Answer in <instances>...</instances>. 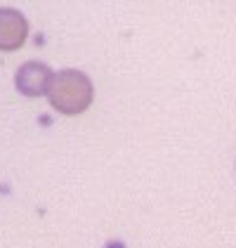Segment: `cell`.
Here are the masks:
<instances>
[{"instance_id":"1","label":"cell","mask_w":236,"mask_h":248,"mask_svg":"<svg viewBox=\"0 0 236 248\" xmlns=\"http://www.w3.org/2000/svg\"><path fill=\"white\" fill-rule=\"evenodd\" d=\"M95 97L92 80L78 69H61L52 76L47 99L50 104L64 116H78L83 114Z\"/></svg>"},{"instance_id":"2","label":"cell","mask_w":236,"mask_h":248,"mask_svg":"<svg viewBox=\"0 0 236 248\" xmlns=\"http://www.w3.org/2000/svg\"><path fill=\"white\" fill-rule=\"evenodd\" d=\"M52 69L43 62H26L21 64L17 76H15V85L21 95L26 97H40L47 95L50 83H52Z\"/></svg>"},{"instance_id":"3","label":"cell","mask_w":236,"mask_h":248,"mask_svg":"<svg viewBox=\"0 0 236 248\" xmlns=\"http://www.w3.org/2000/svg\"><path fill=\"white\" fill-rule=\"evenodd\" d=\"M29 36V21L19 10L0 7V50L15 52L26 43Z\"/></svg>"},{"instance_id":"4","label":"cell","mask_w":236,"mask_h":248,"mask_svg":"<svg viewBox=\"0 0 236 248\" xmlns=\"http://www.w3.org/2000/svg\"><path fill=\"white\" fill-rule=\"evenodd\" d=\"M104 248H128V246H125L123 241H118V239H114V241H109V244H106Z\"/></svg>"}]
</instances>
